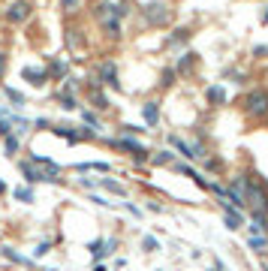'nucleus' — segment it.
<instances>
[{
    "mask_svg": "<svg viewBox=\"0 0 268 271\" xmlns=\"http://www.w3.org/2000/svg\"><path fill=\"white\" fill-rule=\"evenodd\" d=\"M244 112L250 118H265L268 115V91H253L247 100H244Z\"/></svg>",
    "mask_w": 268,
    "mask_h": 271,
    "instance_id": "1",
    "label": "nucleus"
},
{
    "mask_svg": "<svg viewBox=\"0 0 268 271\" xmlns=\"http://www.w3.org/2000/svg\"><path fill=\"white\" fill-rule=\"evenodd\" d=\"M3 18H6L9 24H24V21L31 18V3H28V0H15L12 6L3 9Z\"/></svg>",
    "mask_w": 268,
    "mask_h": 271,
    "instance_id": "2",
    "label": "nucleus"
},
{
    "mask_svg": "<svg viewBox=\"0 0 268 271\" xmlns=\"http://www.w3.org/2000/svg\"><path fill=\"white\" fill-rule=\"evenodd\" d=\"M169 15H172V12H169L166 3H148V6H145V21H148V24H166Z\"/></svg>",
    "mask_w": 268,
    "mask_h": 271,
    "instance_id": "3",
    "label": "nucleus"
},
{
    "mask_svg": "<svg viewBox=\"0 0 268 271\" xmlns=\"http://www.w3.org/2000/svg\"><path fill=\"white\" fill-rule=\"evenodd\" d=\"M112 145H115V148H121V151H130V154H133L136 160H145V157H148L145 145H139V142H133L130 136H121V139H115Z\"/></svg>",
    "mask_w": 268,
    "mask_h": 271,
    "instance_id": "4",
    "label": "nucleus"
},
{
    "mask_svg": "<svg viewBox=\"0 0 268 271\" xmlns=\"http://www.w3.org/2000/svg\"><path fill=\"white\" fill-rule=\"evenodd\" d=\"M97 75H100V85H109V88H121V82H118V67L112 64V61H105V64H100V69H97Z\"/></svg>",
    "mask_w": 268,
    "mask_h": 271,
    "instance_id": "5",
    "label": "nucleus"
},
{
    "mask_svg": "<svg viewBox=\"0 0 268 271\" xmlns=\"http://www.w3.org/2000/svg\"><path fill=\"white\" fill-rule=\"evenodd\" d=\"M18 169H21V175H24V181H28V184H39V181H48V178H45V172H42V166L36 169V163H31V160H24V163H21Z\"/></svg>",
    "mask_w": 268,
    "mask_h": 271,
    "instance_id": "6",
    "label": "nucleus"
},
{
    "mask_svg": "<svg viewBox=\"0 0 268 271\" xmlns=\"http://www.w3.org/2000/svg\"><path fill=\"white\" fill-rule=\"evenodd\" d=\"M21 78H24V82H31L34 88H42V85H45V78H48V72H45V69H36V67H24V69H21Z\"/></svg>",
    "mask_w": 268,
    "mask_h": 271,
    "instance_id": "7",
    "label": "nucleus"
},
{
    "mask_svg": "<svg viewBox=\"0 0 268 271\" xmlns=\"http://www.w3.org/2000/svg\"><path fill=\"white\" fill-rule=\"evenodd\" d=\"M142 118L148 121V127H154V124L160 121V105H157V102H145V105H142Z\"/></svg>",
    "mask_w": 268,
    "mask_h": 271,
    "instance_id": "8",
    "label": "nucleus"
},
{
    "mask_svg": "<svg viewBox=\"0 0 268 271\" xmlns=\"http://www.w3.org/2000/svg\"><path fill=\"white\" fill-rule=\"evenodd\" d=\"M169 142H172V148H178L184 157H190V160H196V154H193V145H187L184 139H178V136H169Z\"/></svg>",
    "mask_w": 268,
    "mask_h": 271,
    "instance_id": "9",
    "label": "nucleus"
},
{
    "mask_svg": "<svg viewBox=\"0 0 268 271\" xmlns=\"http://www.w3.org/2000/svg\"><path fill=\"white\" fill-rule=\"evenodd\" d=\"M91 102H94V109H109V105H112L109 97L102 94L100 88H91Z\"/></svg>",
    "mask_w": 268,
    "mask_h": 271,
    "instance_id": "10",
    "label": "nucleus"
},
{
    "mask_svg": "<svg viewBox=\"0 0 268 271\" xmlns=\"http://www.w3.org/2000/svg\"><path fill=\"white\" fill-rule=\"evenodd\" d=\"M48 75L51 78H67V64L58 58V61H51V67H48Z\"/></svg>",
    "mask_w": 268,
    "mask_h": 271,
    "instance_id": "11",
    "label": "nucleus"
},
{
    "mask_svg": "<svg viewBox=\"0 0 268 271\" xmlns=\"http://www.w3.org/2000/svg\"><path fill=\"white\" fill-rule=\"evenodd\" d=\"M208 102H211V105L226 102V91H223V88H217V85H214V88H208Z\"/></svg>",
    "mask_w": 268,
    "mask_h": 271,
    "instance_id": "12",
    "label": "nucleus"
},
{
    "mask_svg": "<svg viewBox=\"0 0 268 271\" xmlns=\"http://www.w3.org/2000/svg\"><path fill=\"white\" fill-rule=\"evenodd\" d=\"M187 39H190V31L187 28H178V31H172V36H169V45H181Z\"/></svg>",
    "mask_w": 268,
    "mask_h": 271,
    "instance_id": "13",
    "label": "nucleus"
},
{
    "mask_svg": "<svg viewBox=\"0 0 268 271\" xmlns=\"http://www.w3.org/2000/svg\"><path fill=\"white\" fill-rule=\"evenodd\" d=\"M196 58H199V55H193V51H187V55H184V58L178 61V72H187V69L193 67V64H196Z\"/></svg>",
    "mask_w": 268,
    "mask_h": 271,
    "instance_id": "14",
    "label": "nucleus"
},
{
    "mask_svg": "<svg viewBox=\"0 0 268 271\" xmlns=\"http://www.w3.org/2000/svg\"><path fill=\"white\" fill-rule=\"evenodd\" d=\"M151 163H154V166H172V154H169V151H157V154L151 157Z\"/></svg>",
    "mask_w": 268,
    "mask_h": 271,
    "instance_id": "15",
    "label": "nucleus"
},
{
    "mask_svg": "<svg viewBox=\"0 0 268 271\" xmlns=\"http://www.w3.org/2000/svg\"><path fill=\"white\" fill-rule=\"evenodd\" d=\"M100 187H105V190H112V193H118V196H124V187L118 184V181H112V178H102V181H97Z\"/></svg>",
    "mask_w": 268,
    "mask_h": 271,
    "instance_id": "16",
    "label": "nucleus"
},
{
    "mask_svg": "<svg viewBox=\"0 0 268 271\" xmlns=\"http://www.w3.org/2000/svg\"><path fill=\"white\" fill-rule=\"evenodd\" d=\"M88 250H91L97 259H102V256L109 253V250H105V241H91V244H88Z\"/></svg>",
    "mask_w": 268,
    "mask_h": 271,
    "instance_id": "17",
    "label": "nucleus"
},
{
    "mask_svg": "<svg viewBox=\"0 0 268 271\" xmlns=\"http://www.w3.org/2000/svg\"><path fill=\"white\" fill-rule=\"evenodd\" d=\"M15 199H18V202H34V190H31V187H18V190H15Z\"/></svg>",
    "mask_w": 268,
    "mask_h": 271,
    "instance_id": "18",
    "label": "nucleus"
},
{
    "mask_svg": "<svg viewBox=\"0 0 268 271\" xmlns=\"http://www.w3.org/2000/svg\"><path fill=\"white\" fill-rule=\"evenodd\" d=\"M142 247H145L148 253H157V250H160V244H157V238H151V235H145V238H142Z\"/></svg>",
    "mask_w": 268,
    "mask_h": 271,
    "instance_id": "19",
    "label": "nucleus"
},
{
    "mask_svg": "<svg viewBox=\"0 0 268 271\" xmlns=\"http://www.w3.org/2000/svg\"><path fill=\"white\" fill-rule=\"evenodd\" d=\"M82 118H85V124H88V127H94V130H100V118H97L94 112H82Z\"/></svg>",
    "mask_w": 268,
    "mask_h": 271,
    "instance_id": "20",
    "label": "nucleus"
},
{
    "mask_svg": "<svg viewBox=\"0 0 268 271\" xmlns=\"http://www.w3.org/2000/svg\"><path fill=\"white\" fill-rule=\"evenodd\" d=\"M58 100H61V105H64L67 112H72V109H75V97H72V94H61Z\"/></svg>",
    "mask_w": 268,
    "mask_h": 271,
    "instance_id": "21",
    "label": "nucleus"
},
{
    "mask_svg": "<svg viewBox=\"0 0 268 271\" xmlns=\"http://www.w3.org/2000/svg\"><path fill=\"white\" fill-rule=\"evenodd\" d=\"M3 94H6V97H9V100L15 102V105H21V102H24V97H21V94H18V91H12V88H3Z\"/></svg>",
    "mask_w": 268,
    "mask_h": 271,
    "instance_id": "22",
    "label": "nucleus"
},
{
    "mask_svg": "<svg viewBox=\"0 0 268 271\" xmlns=\"http://www.w3.org/2000/svg\"><path fill=\"white\" fill-rule=\"evenodd\" d=\"M175 75H178L175 69H163V82H160V85H163V88H169V85L175 82Z\"/></svg>",
    "mask_w": 268,
    "mask_h": 271,
    "instance_id": "23",
    "label": "nucleus"
},
{
    "mask_svg": "<svg viewBox=\"0 0 268 271\" xmlns=\"http://www.w3.org/2000/svg\"><path fill=\"white\" fill-rule=\"evenodd\" d=\"M6 151H9V154H15V151H18V139H15L12 133L6 136Z\"/></svg>",
    "mask_w": 268,
    "mask_h": 271,
    "instance_id": "24",
    "label": "nucleus"
},
{
    "mask_svg": "<svg viewBox=\"0 0 268 271\" xmlns=\"http://www.w3.org/2000/svg\"><path fill=\"white\" fill-rule=\"evenodd\" d=\"M3 253H6V256H9L12 262H28V259H21V256H18V253H15L12 247H3Z\"/></svg>",
    "mask_w": 268,
    "mask_h": 271,
    "instance_id": "25",
    "label": "nucleus"
},
{
    "mask_svg": "<svg viewBox=\"0 0 268 271\" xmlns=\"http://www.w3.org/2000/svg\"><path fill=\"white\" fill-rule=\"evenodd\" d=\"M72 91H78V82L67 78V85H64V94H72Z\"/></svg>",
    "mask_w": 268,
    "mask_h": 271,
    "instance_id": "26",
    "label": "nucleus"
},
{
    "mask_svg": "<svg viewBox=\"0 0 268 271\" xmlns=\"http://www.w3.org/2000/svg\"><path fill=\"white\" fill-rule=\"evenodd\" d=\"M253 55H256V58H262V55H268V45H256V48H253Z\"/></svg>",
    "mask_w": 268,
    "mask_h": 271,
    "instance_id": "27",
    "label": "nucleus"
},
{
    "mask_svg": "<svg viewBox=\"0 0 268 271\" xmlns=\"http://www.w3.org/2000/svg\"><path fill=\"white\" fill-rule=\"evenodd\" d=\"M121 130H124V133H142V130H139V127H133V124H124Z\"/></svg>",
    "mask_w": 268,
    "mask_h": 271,
    "instance_id": "28",
    "label": "nucleus"
},
{
    "mask_svg": "<svg viewBox=\"0 0 268 271\" xmlns=\"http://www.w3.org/2000/svg\"><path fill=\"white\" fill-rule=\"evenodd\" d=\"M3 72H6V58L0 55V75H3Z\"/></svg>",
    "mask_w": 268,
    "mask_h": 271,
    "instance_id": "29",
    "label": "nucleus"
},
{
    "mask_svg": "<svg viewBox=\"0 0 268 271\" xmlns=\"http://www.w3.org/2000/svg\"><path fill=\"white\" fill-rule=\"evenodd\" d=\"M61 3H64L67 9H72V6H75V0H61Z\"/></svg>",
    "mask_w": 268,
    "mask_h": 271,
    "instance_id": "30",
    "label": "nucleus"
},
{
    "mask_svg": "<svg viewBox=\"0 0 268 271\" xmlns=\"http://www.w3.org/2000/svg\"><path fill=\"white\" fill-rule=\"evenodd\" d=\"M262 24H268V9L262 12Z\"/></svg>",
    "mask_w": 268,
    "mask_h": 271,
    "instance_id": "31",
    "label": "nucleus"
},
{
    "mask_svg": "<svg viewBox=\"0 0 268 271\" xmlns=\"http://www.w3.org/2000/svg\"><path fill=\"white\" fill-rule=\"evenodd\" d=\"M0 193H6V184H3V181H0Z\"/></svg>",
    "mask_w": 268,
    "mask_h": 271,
    "instance_id": "32",
    "label": "nucleus"
},
{
    "mask_svg": "<svg viewBox=\"0 0 268 271\" xmlns=\"http://www.w3.org/2000/svg\"><path fill=\"white\" fill-rule=\"evenodd\" d=\"M3 115H9V112H6V109H0V118H3Z\"/></svg>",
    "mask_w": 268,
    "mask_h": 271,
    "instance_id": "33",
    "label": "nucleus"
},
{
    "mask_svg": "<svg viewBox=\"0 0 268 271\" xmlns=\"http://www.w3.org/2000/svg\"><path fill=\"white\" fill-rule=\"evenodd\" d=\"M94 271H105V268H102V265H97V268H94Z\"/></svg>",
    "mask_w": 268,
    "mask_h": 271,
    "instance_id": "34",
    "label": "nucleus"
},
{
    "mask_svg": "<svg viewBox=\"0 0 268 271\" xmlns=\"http://www.w3.org/2000/svg\"><path fill=\"white\" fill-rule=\"evenodd\" d=\"M214 271H223V265H220V268H214Z\"/></svg>",
    "mask_w": 268,
    "mask_h": 271,
    "instance_id": "35",
    "label": "nucleus"
}]
</instances>
